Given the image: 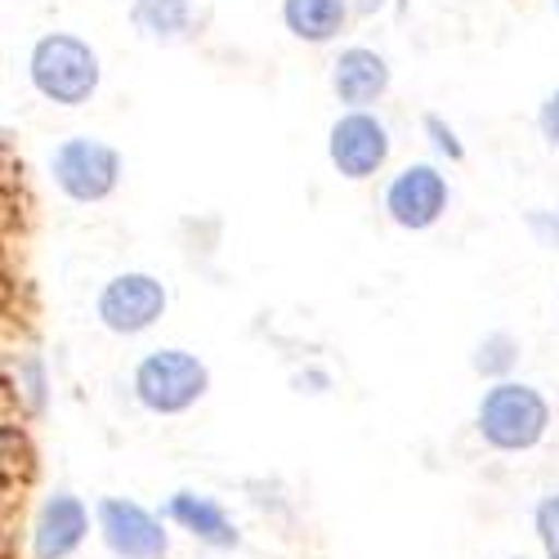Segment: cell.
I'll list each match as a JSON object with an SVG mask.
<instances>
[{
    "label": "cell",
    "instance_id": "obj_2",
    "mask_svg": "<svg viewBox=\"0 0 559 559\" xmlns=\"http://www.w3.org/2000/svg\"><path fill=\"white\" fill-rule=\"evenodd\" d=\"M475 426L484 435V443H492L497 452H528L546 439L550 426V403L520 381H497L492 390H484Z\"/></svg>",
    "mask_w": 559,
    "mask_h": 559
},
{
    "label": "cell",
    "instance_id": "obj_9",
    "mask_svg": "<svg viewBox=\"0 0 559 559\" xmlns=\"http://www.w3.org/2000/svg\"><path fill=\"white\" fill-rule=\"evenodd\" d=\"M90 533V510L72 492H55L32 528V559H68Z\"/></svg>",
    "mask_w": 559,
    "mask_h": 559
},
{
    "label": "cell",
    "instance_id": "obj_11",
    "mask_svg": "<svg viewBox=\"0 0 559 559\" xmlns=\"http://www.w3.org/2000/svg\"><path fill=\"white\" fill-rule=\"evenodd\" d=\"M166 520H175L183 533H193L198 542L215 546V550H233L238 546V524L224 515V506L215 497L202 492H175L166 501Z\"/></svg>",
    "mask_w": 559,
    "mask_h": 559
},
{
    "label": "cell",
    "instance_id": "obj_3",
    "mask_svg": "<svg viewBox=\"0 0 559 559\" xmlns=\"http://www.w3.org/2000/svg\"><path fill=\"white\" fill-rule=\"evenodd\" d=\"M211 390V371L189 349H153L134 367V399L157 416L189 412Z\"/></svg>",
    "mask_w": 559,
    "mask_h": 559
},
{
    "label": "cell",
    "instance_id": "obj_14",
    "mask_svg": "<svg viewBox=\"0 0 559 559\" xmlns=\"http://www.w3.org/2000/svg\"><path fill=\"white\" fill-rule=\"evenodd\" d=\"M515 358H520V341L510 336V332H492V336H484L479 341V349H475V371L479 377H506L510 367H515Z\"/></svg>",
    "mask_w": 559,
    "mask_h": 559
},
{
    "label": "cell",
    "instance_id": "obj_15",
    "mask_svg": "<svg viewBox=\"0 0 559 559\" xmlns=\"http://www.w3.org/2000/svg\"><path fill=\"white\" fill-rule=\"evenodd\" d=\"M537 537H542V550H546V559H559V492H550V497H542L537 501Z\"/></svg>",
    "mask_w": 559,
    "mask_h": 559
},
{
    "label": "cell",
    "instance_id": "obj_12",
    "mask_svg": "<svg viewBox=\"0 0 559 559\" xmlns=\"http://www.w3.org/2000/svg\"><path fill=\"white\" fill-rule=\"evenodd\" d=\"M349 19V0H283V23L309 45H328Z\"/></svg>",
    "mask_w": 559,
    "mask_h": 559
},
{
    "label": "cell",
    "instance_id": "obj_10",
    "mask_svg": "<svg viewBox=\"0 0 559 559\" xmlns=\"http://www.w3.org/2000/svg\"><path fill=\"white\" fill-rule=\"evenodd\" d=\"M332 90L349 112H367V104H377L390 90V63L367 45H349L332 63Z\"/></svg>",
    "mask_w": 559,
    "mask_h": 559
},
{
    "label": "cell",
    "instance_id": "obj_17",
    "mask_svg": "<svg viewBox=\"0 0 559 559\" xmlns=\"http://www.w3.org/2000/svg\"><path fill=\"white\" fill-rule=\"evenodd\" d=\"M537 130H542V139L550 148H559V90H555V95H546V104L537 112Z\"/></svg>",
    "mask_w": 559,
    "mask_h": 559
},
{
    "label": "cell",
    "instance_id": "obj_4",
    "mask_svg": "<svg viewBox=\"0 0 559 559\" xmlns=\"http://www.w3.org/2000/svg\"><path fill=\"white\" fill-rule=\"evenodd\" d=\"M50 170H55V183L81 206L90 202H104L117 179H121V153L104 139H90V134H72L55 148L50 157Z\"/></svg>",
    "mask_w": 559,
    "mask_h": 559
},
{
    "label": "cell",
    "instance_id": "obj_8",
    "mask_svg": "<svg viewBox=\"0 0 559 559\" xmlns=\"http://www.w3.org/2000/svg\"><path fill=\"white\" fill-rule=\"evenodd\" d=\"M385 211L399 228H430L439 224V215L448 211V179L439 175V166L416 162L407 170H399L385 189Z\"/></svg>",
    "mask_w": 559,
    "mask_h": 559
},
{
    "label": "cell",
    "instance_id": "obj_5",
    "mask_svg": "<svg viewBox=\"0 0 559 559\" xmlns=\"http://www.w3.org/2000/svg\"><path fill=\"white\" fill-rule=\"evenodd\" d=\"M99 537L117 559H166L170 537L153 510H144L130 497H104L95 506Z\"/></svg>",
    "mask_w": 559,
    "mask_h": 559
},
{
    "label": "cell",
    "instance_id": "obj_1",
    "mask_svg": "<svg viewBox=\"0 0 559 559\" xmlns=\"http://www.w3.org/2000/svg\"><path fill=\"white\" fill-rule=\"evenodd\" d=\"M27 76L40 99H50L59 108H81L99 90L104 68H99V55L90 50V40H81L72 32H50L32 45Z\"/></svg>",
    "mask_w": 559,
    "mask_h": 559
},
{
    "label": "cell",
    "instance_id": "obj_7",
    "mask_svg": "<svg viewBox=\"0 0 559 559\" xmlns=\"http://www.w3.org/2000/svg\"><path fill=\"white\" fill-rule=\"evenodd\" d=\"M328 157L345 179H371L390 162V130L371 112H345L328 134Z\"/></svg>",
    "mask_w": 559,
    "mask_h": 559
},
{
    "label": "cell",
    "instance_id": "obj_16",
    "mask_svg": "<svg viewBox=\"0 0 559 559\" xmlns=\"http://www.w3.org/2000/svg\"><path fill=\"white\" fill-rule=\"evenodd\" d=\"M426 130L435 134V148H439V153H448L452 162H461V157H465V148H461V139L452 134V126H443V117H435V112H430V117H426Z\"/></svg>",
    "mask_w": 559,
    "mask_h": 559
},
{
    "label": "cell",
    "instance_id": "obj_6",
    "mask_svg": "<svg viewBox=\"0 0 559 559\" xmlns=\"http://www.w3.org/2000/svg\"><path fill=\"white\" fill-rule=\"evenodd\" d=\"M99 322L117 336H139L166 313V287L153 273H117L99 292Z\"/></svg>",
    "mask_w": 559,
    "mask_h": 559
},
{
    "label": "cell",
    "instance_id": "obj_13",
    "mask_svg": "<svg viewBox=\"0 0 559 559\" xmlns=\"http://www.w3.org/2000/svg\"><path fill=\"white\" fill-rule=\"evenodd\" d=\"M193 0H130V23L148 40H175L189 32Z\"/></svg>",
    "mask_w": 559,
    "mask_h": 559
},
{
    "label": "cell",
    "instance_id": "obj_20",
    "mask_svg": "<svg viewBox=\"0 0 559 559\" xmlns=\"http://www.w3.org/2000/svg\"><path fill=\"white\" fill-rule=\"evenodd\" d=\"M555 14H559V0H555Z\"/></svg>",
    "mask_w": 559,
    "mask_h": 559
},
{
    "label": "cell",
    "instance_id": "obj_19",
    "mask_svg": "<svg viewBox=\"0 0 559 559\" xmlns=\"http://www.w3.org/2000/svg\"><path fill=\"white\" fill-rule=\"evenodd\" d=\"M528 228L542 238V247H555L559 251V219H550L546 211H528Z\"/></svg>",
    "mask_w": 559,
    "mask_h": 559
},
{
    "label": "cell",
    "instance_id": "obj_18",
    "mask_svg": "<svg viewBox=\"0 0 559 559\" xmlns=\"http://www.w3.org/2000/svg\"><path fill=\"white\" fill-rule=\"evenodd\" d=\"M23 381H27L32 412H45V367H40V358H27L23 362Z\"/></svg>",
    "mask_w": 559,
    "mask_h": 559
}]
</instances>
